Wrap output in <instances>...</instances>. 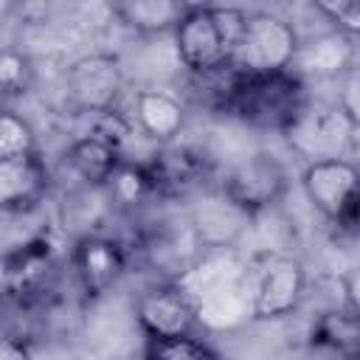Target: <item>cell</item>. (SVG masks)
<instances>
[{"instance_id":"obj_3","label":"cell","mask_w":360,"mask_h":360,"mask_svg":"<svg viewBox=\"0 0 360 360\" xmlns=\"http://www.w3.org/2000/svg\"><path fill=\"white\" fill-rule=\"evenodd\" d=\"M301 188L332 228L340 233H360V169L354 160L307 163Z\"/></svg>"},{"instance_id":"obj_9","label":"cell","mask_w":360,"mask_h":360,"mask_svg":"<svg viewBox=\"0 0 360 360\" xmlns=\"http://www.w3.org/2000/svg\"><path fill=\"white\" fill-rule=\"evenodd\" d=\"M307 292V270L295 256H273L264 262L256 287L250 312L256 321H278L292 315Z\"/></svg>"},{"instance_id":"obj_11","label":"cell","mask_w":360,"mask_h":360,"mask_svg":"<svg viewBox=\"0 0 360 360\" xmlns=\"http://www.w3.org/2000/svg\"><path fill=\"white\" fill-rule=\"evenodd\" d=\"M53 270H56L53 245L45 233L31 236L22 245L11 248L3 264V281H6L8 298L20 301V307L39 301L51 290Z\"/></svg>"},{"instance_id":"obj_10","label":"cell","mask_w":360,"mask_h":360,"mask_svg":"<svg viewBox=\"0 0 360 360\" xmlns=\"http://www.w3.org/2000/svg\"><path fill=\"white\" fill-rule=\"evenodd\" d=\"M127 264H129V250L118 239L101 233H87L76 239L70 250V267L76 284L87 298H101L104 292H110L118 284V278L127 273Z\"/></svg>"},{"instance_id":"obj_24","label":"cell","mask_w":360,"mask_h":360,"mask_svg":"<svg viewBox=\"0 0 360 360\" xmlns=\"http://www.w3.org/2000/svg\"><path fill=\"white\" fill-rule=\"evenodd\" d=\"M315 11L332 22V31L343 37H360V0H318Z\"/></svg>"},{"instance_id":"obj_6","label":"cell","mask_w":360,"mask_h":360,"mask_svg":"<svg viewBox=\"0 0 360 360\" xmlns=\"http://www.w3.org/2000/svg\"><path fill=\"white\" fill-rule=\"evenodd\" d=\"M287 183V166L276 155L253 152L250 158L239 160L225 172V177L219 180V191L248 217H256L259 211H267L284 197Z\"/></svg>"},{"instance_id":"obj_17","label":"cell","mask_w":360,"mask_h":360,"mask_svg":"<svg viewBox=\"0 0 360 360\" xmlns=\"http://www.w3.org/2000/svg\"><path fill=\"white\" fill-rule=\"evenodd\" d=\"M110 11L129 31H135L141 37H158V34H166V31L174 34V28L180 25V20L188 11V3H177V0H124V3L110 6Z\"/></svg>"},{"instance_id":"obj_7","label":"cell","mask_w":360,"mask_h":360,"mask_svg":"<svg viewBox=\"0 0 360 360\" xmlns=\"http://www.w3.org/2000/svg\"><path fill=\"white\" fill-rule=\"evenodd\" d=\"M135 321L146 340L194 335L200 323V307L174 281H155L135 298Z\"/></svg>"},{"instance_id":"obj_5","label":"cell","mask_w":360,"mask_h":360,"mask_svg":"<svg viewBox=\"0 0 360 360\" xmlns=\"http://www.w3.org/2000/svg\"><path fill=\"white\" fill-rule=\"evenodd\" d=\"M301 37L295 25L270 11H248L245 31L233 51L231 68L239 73H278L290 70Z\"/></svg>"},{"instance_id":"obj_18","label":"cell","mask_w":360,"mask_h":360,"mask_svg":"<svg viewBox=\"0 0 360 360\" xmlns=\"http://www.w3.org/2000/svg\"><path fill=\"white\" fill-rule=\"evenodd\" d=\"M248 219L250 217L242 208H236L222 191H217L214 197H205L200 202V208L194 211V231H197L200 242L222 248L242 231V222H248Z\"/></svg>"},{"instance_id":"obj_27","label":"cell","mask_w":360,"mask_h":360,"mask_svg":"<svg viewBox=\"0 0 360 360\" xmlns=\"http://www.w3.org/2000/svg\"><path fill=\"white\" fill-rule=\"evenodd\" d=\"M0 360H31V349L25 338L17 335H6L3 346H0Z\"/></svg>"},{"instance_id":"obj_1","label":"cell","mask_w":360,"mask_h":360,"mask_svg":"<svg viewBox=\"0 0 360 360\" xmlns=\"http://www.w3.org/2000/svg\"><path fill=\"white\" fill-rule=\"evenodd\" d=\"M309 104L307 82L292 70L278 73H233V84L225 101V115L236 121L267 129V132H287L301 110Z\"/></svg>"},{"instance_id":"obj_13","label":"cell","mask_w":360,"mask_h":360,"mask_svg":"<svg viewBox=\"0 0 360 360\" xmlns=\"http://www.w3.org/2000/svg\"><path fill=\"white\" fill-rule=\"evenodd\" d=\"M51 186V174L39 152L0 158V205L6 214H25L37 208Z\"/></svg>"},{"instance_id":"obj_23","label":"cell","mask_w":360,"mask_h":360,"mask_svg":"<svg viewBox=\"0 0 360 360\" xmlns=\"http://www.w3.org/2000/svg\"><path fill=\"white\" fill-rule=\"evenodd\" d=\"M0 84L6 96H22L31 90L34 84V65L31 59L17 51V48H6L0 53Z\"/></svg>"},{"instance_id":"obj_15","label":"cell","mask_w":360,"mask_h":360,"mask_svg":"<svg viewBox=\"0 0 360 360\" xmlns=\"http://www.w3.org/2000/svg\"><path fill=\"white\" fill-rule=\"evenodd\" d=\"M352 68H354L352 39L338 31H329L312 39H301L290 70L307 82V79H340Z\"/></svg>"},{"instance_id":"obj_22","label":"cell","mask_w":360,"mask_h":360,"mask_svg":"<svg viewBox=\"0 0 360 360\" xmlns=\"http://www.w3.org/2000/svg\"><path fill=\"white\" fill-rule=\"evenodd\" d=\"M31 152H37L34 127L14 110H6L0 115V158H17Z\"/></svg>"},{"instance_id":"obj_20","label":"cell","mask_w":360,"mask_h":360,"mask_svg":"<svg viewBox=\"0 0 360 360\" xmlns=\"http://www.w3.org/2000/svg\"><path fill=\"white\" fill-rule=\"evenodd\" d=\"M107 188H110L112 200H118L121 205H141V202L158 200L155 180H152V172H149L146 160L127 158L121 163V169L115 172V177L110 180Z\"/></svg>"},{"instance_id":"obj_21","label":"cell","mask_w":360,"mask_h":360,"mask_svg":"<svg viewBox=\"0 0 360 360\" xmlns=\"http://www.w3.org/2000/svg\"><path fill=\"white\" fill-rule=\"evenodd\" d=\"M143 360H222V357L208 340L197 335H180V338L146 340Z\"/></svg>"},{"instance_id":"obj_26","label":"cell","mask_w":360,"mask_h":360,"mask_svg":"<svg viewBox=\"0 0 360 360\" xmlns=\"http://www.w3.org/2000/svg\"><path fill=\"white\" fill-rule=\"evenodd\" d=\"M340 287H343V298H346V307L360 315V262L352 264L343 276H340Z\"/></svg>"},{"instance_id":"obj_8","label":"cell","mask_w":360,"mask_h":360,"mask_svg":"<svg viewBox=\"0 0 360 360\" xmlns=\"http://www.w3.org/2000/svg\"><path fill=\"white\" fill-rule=\"evenodd\" d=\"M68 101L79 112H104L115 110L124 93V70L112 53H87L65 70Z\"/></svg>"},{"instance_id":"obj_19","label":"cell","mask_w":360,"mask_h":360,"mask_svg":"<svg viewBox=\"0 0 360 360\" xmlns=\"http://www.w3.org/2000/svg\"><path fill=\"white\" fill-rule=\"evenodd\" d=\"M309 343L315 349L352 357L354 352H360V315H354L349 307L321 312L309 329Z\"/></svg>"},{"instance_id":"obj_4","label":"cell","mask_w":360,"mask_h":360,"mask_svg":"<svg viewBox=\"0 0 360 360\" xmlns=\"http://www.w3.org/2000/svg\"><path fill=\"white\" fill-rule=\"evenodd\" d=\"M360 129L338 107V101H312L301 110L292 127L284 132L290 149L304 158V163L321 160H352V149Z\"/></svg>"},{"instance_id":"obj_12","label":"cell","mask_w":360,"mask_h":360,"mask_svg":"<svg viewBox=\"0 0 360 360\" xmlns=\"http://www.w3.org/2000/svg\"><path fill=\"white\" fill-rule=\"evenodd\" d=\"M160 200L186 197L211 174V158L194 143H166L146 160Z\"/></svg>"},{"instance_id":"obj_2","label":"cell","mask_w":360,"mask_h":360,"mask_svg":"<svg viewBox=\"0 0 360 360\" xmlns=\"http://www.w3.org/2000/svg\"><path fill=\"white\" fill-rule=\"evenodd\" d=\"M248 11L233 6H188L174 28V51L191 76H208L231 68L245 31Z\"/></svg>"},{"instance_id":"obj_25","label":"cell","mask_w":360,"mask_h":360,"mask_svg":"<svg viewBox=\"0 0 360 360\" xmlns=\"http://www.w3.org/2000/svg\"><path fill=\"white\" fill-rule=\"evenodd\" d=\"M338 107L349 115V121L360 129V65L346 70L340 76V93H338Z\"/></svg>"},{"instance_id":"obj_14","label":"cell","mask_w":360,"mask_h":360,"mask_svg":"<svg viewBox=\"0 0 360 360\" xmlns=\"http://www.w3.org/2000/svg\"><path fill=\"white\" fill-rule=\"evenodd\" d=\"M132 124L155 143L166 146L174 143V138L186 127V104L158 87H143L132 96Z\"/></svg>"},{"instance_id":"obj_16","label":"cell","mask_w":360,"mask_h":360,"mask_svg":"<svg viewBox=\"0 0 360 360\" xmlns=\"http://www.w3.org/2000/svg\"><path fill=\"white\" fill-rule=\"evenodd\" d=\"M65 158H68V166L73 169V174L90 188H107L110 180L115 177V172L121 169V163L127 160L118 146H112L110 141H104L93 132L79 135L68 146Z\"/></svg>"},{"instance_id":"obj_29","label":"cell","mask_w":360,"mask_h":360,"mask_svg":"<svg viewBox=\"0 0 360 360\" xmlns=\"http://www.w3.org/2000/svg\"><path fill=\"white\" fill-rule=\"evenodd\" d=\"M354 163H357V169H360V158H357V160H354Z\"/></svg>"},{"instance_id":"obj_28","label":"cell","mask_w":360,"mask_h":360,"mask_svg":"<svg viewBox=\"0 0 360 360\" xmlns=\"http://www.w3.org/2000/svg\"><path fill=\"white\" fill-rule=\"evenodd\" d=\"M346 360H360V352H354L352 357H346Z\"/></svg>"}]
</instances>
